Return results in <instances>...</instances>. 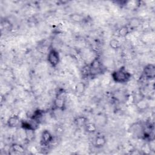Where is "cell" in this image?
<instances>
[{"label":"cell","mask_w":155,"mask_h":155,"mask_svg":"<svg viewBox=\"0 0 155 155\" xmlns=\"http://www.w3.org/2000/svg\"><path fill=\"white\" fill-rule=\"evenodd\" d=\"M131 74L124 67H121L111 73L113 81L117 84H125L131 79Z\"/></svg>","instance_id":"obj_1"},{"label":"cell","mask_w":155,"mask_h":155,"mask_svg":"<svg viewBox=\"0 0 155 155\" xmlns=\"http://www.w3.org/2000/svg\"><path fill=\"white\" fill-rule=\"evenodd\" d=\"M88 67L90 70V75L91 77L99 75L104 70V67L100 58L97 57L93 59L90 64L88 65Z\"/></svg>","instance_id":"obj_2"},{"label":"cell","mask_w":155,"mask_h":155,"mask_svg":"<svg viewBox=\"0 0 155 155\" xmlns=\"http://www.w3.org/2000/svg\"><path fill=\"white\" fill-rule=\"evenodd\" d=\"M53 107L55 109L64 111L66 107V94L64 90L59 91L53 102Z\"/></svg>","instance_id":"obj_3"},{"label":"cell","mask_w":155,"mask_h":155,"mask_svg":"<svg viewBox=\"0 0 155 155\" xmlns=\"http://www.w3.org/2000/svg\"><path fill=\"white\" fill-rule=\"evenodd\" d=\"M47 59L51 67H57L60 62V55L58 51L53 48L50 49L47 56Z\"/></svg>","instance_id":"obj_4"},{"label":"cell","mask_w":155,"mask_h":155,"mask_svg":"<svg viewBox=\"0 0 155 155\" xmlns=\"http://www.w3.org/2000/svg\"><path fill=\"white\" fill-rule=\"evenodd\" d=\"M53 136L51 133L47 130L42 131L41 136L40 144L42 147H47L53 142Z\"/></svg>","instance_id":"obj_5"},{"label":"cell","mask_w":155,"mask_h":155,"mask_svg":"<svg viewBox=\"0 0 155 155\" xmlns=\"http://www.w3.org/2000/svg\"><path fill=\"white\" fill-rule=\"evenodd\" d=\"M143 75L147 80H152L155 78V65L153 64H147L143 69Z\"/></svg>","instance_id":"obj_6"},{"label":"cell","mask_w":155,"mask_h":155,"mask_svg":"<svg viewBox=\"0 0 155 155\" xmlns=\"http://www.w3.org/2000/svg\"><path fill=\"white\" fill-rule=\"evenodd\" d=\"M21 123V120L19 116L17 114H13L8 118L6 124L8 127L13 128L20 126Z\"/></svg>","instance_id":"obj_7"},{"label":"cell","mask_w":155,"mask_h":155,"mask_svg":"<svg viewBox=\"0 0 155 155\" xmlns=\"http://www.w3.org/2000/svg\"><path fill=\"white\" fill-rule=\"evenodd\" d=\"M143 129L144 125L139 123H135L131 126V132L141 139L142 138Z\"/></svg>","instance_id":"obj_8"},{"label":"cell","mask_w":155,"mask_h":155,"mask_svg":"<svg viewBox=\"0 0 155 155\" xmlns=\"http://www.w3.org/2000/svg\"><path fill=\"white\" fill-rule=\"evenodd\" d=\"M107 143V139L104 135H97L94 141V146L97 148H101L104 147Z\"/></svg>","instance_id":"obj_9"},{"label":"cell","mask_w":155,"mask_h":155,"mask_svg":"<svg viewBox=\"0 0 155 155\" xmlns=\"http://www.w3.org/2000/svg\"><path fill=\"white\" fill-rule=\"evenodd\" d=\"M44 111L41 110H35L33 113L30 116V119L33 121L35 122L38 124H40V123L42 121V117L44 116Z\"/></svg>","instance_id":"obj_10"},{"label":"cell","mask_w":155,"mask_h":155,"mask_svg":"<svg viewBox=\"0 0 155 155\" xmlns=\"http://www.w3.org/2000/svg\"><path fill=\"white\" fill-rule=\"evenodd\" d=\"M131 32V30L127 25L121 26L117 30V34L120 38H126Z\"/></svg>","instance_id":"obj_11"},{"label":"cell","mask_w":155,"mask_h":155,"mask_svg":"<svg viewBox=\"0 0 155 155\" xmlns=\"http://www.w3.org/2000/svg\"><path fill=\"white\" fill-rule=\"evenodd\" d=\"M85 90H86V85L83 82H78L74 88L75 93L78 96L82 95L85 91Z\"/></svg>","instance_id":"obj_12"},{"label":"cell","mask_w":155,"mask_h":155,"mask_svg":"<svg viewBox=\"0 0 155 155\" xmlns=\"http://www.w3.org/2000/svg\"><path fill=\"white\" fill-rule=\"evenodd\" d=\"M97 126L95 123L93 122H88L84 126V129L85 132L87 133H94L97 131Z\"/></svg>","instance_id":"obj_13"},{"label":"cell","mask_w":155,"mask_h":155,"mask_svg":"<svg viewBox=\"0 0 155 155\" xmlns=\"http://www.w3.org/2000/svg\"><path fill=\"white\" fill-rule=\"evenodd\" d=\"M140 24H141L140 19H139L137 18H132L131 19H130L127 25L130 27V28L132 31L138 28L140 25Z\"/></svg>","instance_id":"obj_14"},{"label":"cell","mask_w":155,"mask_h":155,"mask_svg":"<svg viewBox=\"0 0 155 155\" xmlns=\"http://www.w3.org/2000/svg\"><path fill=\"white\" fill-rule=\"evenodd\" d=\"M75 125L79 127H84V126L88 122L87 118L85 116H78L74 120Z\"/></svg>","instance_id":"obj_15"},{"label":"cell","mask_w":155,"mask_h":155,"mask_svg":"<svg viewBox=\"0 0 155 155\" xmlns=\"http://www.w3.org/2000/svg\"><path fill=\"white\" fill-rule=\"evenodd\" d=\"M70 19L75 23H81L84 20V18L82 15L80 13H72L70 15Z\"/></svg>","instance_id":"obj_16"},{"label":"cell","mask_w":155,"mask_h":155,"mask_svg":"<svg viewBox=\"0 0 155 155\" xmlns=\"http://www.w3.org/2000/svg\"><path fill=\"white\" fill-rule=\"evenodd\" d=\"M11 149L13 151L18 153H23L25 151V148L23 145L19 143H14L11 145Z\"/></svg>","instance_id":"obj_17"},{"label":"cell","mask_w":155,"mask_h":155,"mask_svg":"<svg viewBox=\"0 0 155 155\" xmlns=\"http://www.w3.org/2000/svg\"><path fill=\"white\" fill-rule=\"evenodd\" d=\"M107 123V117L105 115H104L102 114H99L96 116V125H100L101 127L104 126Z\"/></svg>","instance_id":"obj_18"},{"label":"cell","mask_w":155,"mask_h":155,"mask_svg":"<svg viewBox=\"0 0 155 155\" xmlns=\"http://www.w3.org/2000/svg\"><path fill=\"white\" fill-rule=\"evenodd\" d=\"M110 47L113 50H117L120 48L121 46V44L118 39H111L109 42Z\"/></svg>","instance_id":"obj_19"},{"label":"cell","mask_w":155,"mask_h":155,"mask_svg":"<svg viewBox=\"0 0 155 155\" xmlns=\"http://www.w3.org/2000/svg\"><path fill=\"white\" fill-rule=\"evenodd\" d=\"M136 106H137V108L139 110H140V111L145 110V109L147 108V107H148L147 102L145 100H143V99L139 100V101L137 102V103H136Z\"/></svg>","instance_id":"obj_20"},{"label":"cell","mask_w":155,"mask_h":155,"mask_svg":"<svg viewBox=\"0 0 155 155\" xmlns=\"http://www.w3.org/2000/svg\"><path fill=\"white\" fill-rule=\"evenodd\" d=\"M25 139L27 141H31L35 138V131L34 130H24Z\"/></svg>","instance_id":"obj_21"}]
</instances>
